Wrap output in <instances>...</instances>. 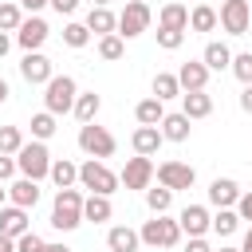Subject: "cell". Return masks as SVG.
I'll list each match as a JSON object with an SVG mask.
<instances>
[{
	"label": "cell",
	"instance_id": "6da1fadb",
	"mask_svg": "<svg viewBox=\"0 0 252 252\" xmlns=\"http://www.w3.org/2000/svg\"><path fill=\"white\" fill-rule=\"evenodd\" d=\"M83 193L71 185V189H59L55 193V205H51V228H59V232H71V228H79L83 224Z\"/></svg>",
	"mask_w": 252,
	"mask_h": 252
},
{
	"label": "cell",
	"instance_id": "7a4b0ae2",
	"mask_svg": "<svg viewBox=\"0 0 252 252\" xmlns=\"http://www.w3.org/2000/svg\"><path fill=\"white\" fill-rule=\"evenodd\" d=\"M43 87H47V91H43V106H47L51 114H67V110H75L79 87H75L71 75H51Z\"/></svg>",
	"mask_w": 252,
	"mask_h": 252
},
{
	"label": "cell",
	"instance_id": "3957f363",
	"mask_svg": "<svg viewBox=\"0 0 252 252\" xmlns=\"http://www.w3.org/2000/svg\"><path fill=\"white\" fill-rule=\"evenodd\" d=\"M16 165H20V173H24V177H32V181H43V177L51 173V154H47V146L35 138V142H24V146H20V154H16Z\"/></svg>",
	"mask_w": 252,
	"mask_h": 252
},
{
	"label": "cell",
	"instance_id": "277c9868",
	"mask_svg": "<svg viewBox=\"0 0 252 252\" xmlns=\"http://www.w3.org/2000/svg\"><path fill=\"white\" fill-rule=\"evenodd\" d=\"M138 236H142V244H150V248H173V244L181 240V224L169 220L165 213H154V220H146V224L138 228Z\"/></svg>",
	"mask_w": 252,
	"mask_h": 252
},
{
	"label": "cell",
	"instance_id": "5b68a950",
	"mask_svg": "<svg viewBox=\"0 0 252 252\" xmlns=\"http://www.w3.org/2000/svg\"><path fill=\"white\" fill-rule=\"evenodd\" d=\"M118 181H122V177L110 173V169L102 165V158H87V161L79 165V185L91 189V193H106V197H110V193L118 189Z\"/></svg>",
	"mask_w": 252,
	"mask_h": 252
},
{
	"label": "cell",
	"instance_id": "8992f818",
	"mask_svg": "<svg viewBox=\"0 0 252 252\" xmlns=\"http://www.w3.org/2000/svg\"><path fill=\"white\" fill-rule=\"evenodd\" d=\"M150 20H154V12H150L146 0H126V8L118 16V35L122 39H134V35L150 32Z\"/></svg>",
	"mask_w": 252,
	"mask_h": 252
},
{
	"label": "cell",
	"instance_id": "52a82bcc",
	"mask_svg": "<svg viewBox=\"0 0 252 252\" xmlns=\"http://www.w3.org/2000/svg\"><path fill=\"white\" fill-rule=\"evenodd\" d=\"M79 150L91 154V158H110V154H114V134H110L106 126L83 122V130H79Z\"/></svg>",
	"mask_w": 252,
	"mask_h": 252
},
{
	"label": "cell",
	"instance_id": "ba28073f",
	"mask_svg": "<svg viewBox=\"0 0 252 252\" xmlns=\"http://www.w3.org/2000/svg\"><path fill=\"white\" fill-rule=\"evenodd\" d=\"M217 16H220V28L228 35H244L248 32V20H252V4L248 0H224Z\"/></svg>",
	"mask_w": 252,
	"mask_h": 252
},
{
	"label": "cell",
	"instance_id": "9c48e42d",
	"mask_svg": "<svg viewBox=\"0 0 252 252\" xmlns=\"http://www.w3.org/2000/svg\"><path fill=\"white\" fill-rule=\"evenodd\" d=\"M158 181L177 193V189H189V185L197 181V169L185 165V161H161V165H158Z\"/></svg>",
	"mask_w": 252,
	"mask_h": 252
},
{
	"label": "cell",
	"instance_id": "30bf717a",
	"mask_svg": "<svg viewBox=\"0 0 252 252\" xmlns=\"http://www.w3.org/2000/svg\"><path fill=\"white\" fill-rule=\"evenodd\" d=\"M154 161L146 158V154H138V158H130L126 161V169H122V185L126 189H150V181H154Z\"/></svg>",
	"mask_w": 252,
	"mask_h": 252
},
{
	"label": "cell",
	"instance_id": "8fae6325",
	"mask_svg": "<svg viewBox=\"0 0 252 252\" xmlns=\"http://www.w3.org/2000/svg\"><path fill=\"white\" fill-rule=\"evenodd\" d=\"M47 32H51V28H47L39 16H28V20L20 24V32H16V43H20L24 51H39L43 39H47Z\"/></svg>",
	"mask_w": 252,
	"mask_h": 252
},
{
	"label": "cell",
	"instance_id": "7c38bea8",
	"mask_svg": "<svg viewBox=\"0 0 252 252\" xmlns=\"http://www.w3.org/2000/svg\"><path fill=\"white\" fill-rule=\"evenodd\" d=\"M177 224H181V232H189V236H205V232L213 228V217H209L205 205H185L181 217H177Z\"/></svg>",
	"mask_w": 252,
	"mask_h": 252
},
{
	"label": "cell",
	"instance_id": "4fadbf2b",
	"mask_svg": "<svg viewBox=\"0 0 252 252\" xmlns=\"http://www.w3.org/2000/svg\"><path fill=\"white\" fill-rule=\"evenodd\" d=\"M20 75H24L28 83H47V79H51V59H47V55H39V51H24Z\"/></svg>",
	"mask_w": 252,
	"mask_h": 252
},
{
	"label": "cell",
	"instance_id": "5bb4252c",
	"mask_svg": "<svg viewBox=\"0 0 252 252\" xmlns=\"http://www.w3.org/2000/svg\"><path fill=\"white\" fill-rule=\"evenodd\" d=\"M177 83H181V91H205V83H209V67H205L201 59H189V63L177 67Z\"/></svg>",
	"mask_w": 252,
	"mask_h": 252
},
{
	"label": "cell",
	"instance_id": "9a60e30c",
	"mask_svg": "<svg viewBox=\"0 0 252 252\" xmlns=\"http://www.w3.org/2000/svg\"><path fill=\"white\" fill-rule=\"evenodd\" d=\"M161 142H165L161 126H138V130L130 134V146H134V154H146V158H154Z\"/></svg>",
	"mask_w": 252,
	"mask_h": 252
},
{
	"label": "cell",
	"instance_id": "2e32d148",
	"mask_svg": "<svg viewBox=\"0 0 252 252\" xmlns=\"http://www.w3.org/2000/svg\"><path fill=\"white\" fill-rule=\"evenodd\" d=\"M240 201V185L232 181V177H217L213 185H209V205H217V209H232Z\"/></svg>",
	"mask_w": 252,
	"mask_h": 252
},
{
	"label": "cell",
	"instance_id": "e0dca14e",
	"mask_svg": "<svg viewBox=\"0 0 252 252\" xmlns=\"http://www.w3.org/2000/svg\"><path fill=\"white\" fill-rule=\"evenodd\" d=\"M0 232L12 236V240L24 236V232H28V209H24V205H4V209H0Z\"/></svg>",
	"mask_w": 252,
	"mask_h": 252
},
{
	"label": "cell",
	"instance_id": "ac0fdd59",
	"mask_svg": "<svg viewBox=\"0 0 252 252\" xmlns=\"http://www.w3.org/2000/svg\"><path fill=\"white\" fill-rule=\"evenodd\" d=\"M106 248H110V252H138V248H142V236H138L130 224H114V228L106 232Z\"/></svg>",
	"mask_w": 252,
	"mask_h": 252
},
{
	"label": "cell",
	"instance_id": "d6986e66",
	"mask_svg": "<svg viewBox=\"0 0 252 252\" xmlns=\"http://www.w3.org/2000/svg\"><path fill=\"white\" fill-rule=\"evenodd\" d=\"M181 110L189 118H209L213 114V94L209 91H181Z\"/></svg>",
	"mask_w": 252,
	"mask_h": 252
},
{
	"label": "cell",
	"instance_id": "ffe728a7",
	"mask_svg": "<svg viewBox=\"0 0 252 252\" xmlns=\"http://www.w3.org/2000/svg\"><path fill=\"white\" fill-rule=\"evenodd\" d=\"M8 201H12V205H24V209H35V201H39V181H32V177L12 181V185H8Z\"/></svg>",
	"mask_w": 252,
	"mask_h": 252
},
{
	"label": "cell",
	"instance_id": "44dd1931",
	"mask_svg": "<svg viewBox=\"0 0 252 252\" xmlns=\"http://www.w3.org/2000/svg\"><path fill=\"white\" fill-rule=\"evenodd\" d=\"M87 28H91L94 35H110V32H118V16H114L106 4H94V8L87 12Z\"/></svg>",
	"mask_w": 252,
	"mask_h": 252
},
{
	"label": "cell",
	"instance_id": "7402d4cb",
	"mask_svg": "<svg viewBox=\"0 0 252 252\" xmlns=\"http://www.w3.org/2000/svg\"><path fill=\"white\" fill-rule=\"evenodd\" d=\"M158 28H177V32H185V28H189V8L177 4V0H169V4L158 12Z\"/></svg>",
	"mask_w": 252,
	"mask_h": 252
},
{
	"label": "cell",
	"instance_id": "603a6c76",
	"mask_svg": "<svg viewBox=\"0 0 252 252\" xmlns=\"http://www.w3.org/2000/svg\"><path fill=\"white\" fill-rule=\"evenodd\" d=\"M110 197L106 193H91L87 201H83V220H94V224H102V220H110Z\"/></svg>",
	"mask_w": 252,
	"mask_h": 252
},
{
	"label": "cell",
	"instance_id": "cb8c5ba5",
	"mask_svg": "<svg viewBox=\"0 0 252 252\" xmlns=\"http://www.w3.org/2000/svg\"><path fill=\"white\" fill-rule=\"evenodd\" d=\"M189 122H193V118H189L185 110L165 114V118H161V134H165L169 142H185V138H189Z\"/></svg>",
	"mask_w": 252,
	"mask_h": 252
},
{
	"label": "cell",
	"instance_id": "d4e9b609",
	"mask_svg": "<svg viewBox=\"0 0 252 252\" xmlns=\"http://www.w3.org/2000/svg\"><path fill=\"white\" fill-rule=\"evenodd\" d=\"M134 114H138V122H142V126H161L165 106H161V98L154 94V98H142V102L134 106Z\"/></svg>",
	"mask_w": 252,
	"mask_h": 252
},
{
	"label": "cell",
	"instance_id": "484cf974",
	"mask_svg": "<svg viewBox=\"0 0 252 252\" xmlns=\"http://www.w3.org/2000/svg\"><path fill=\"white\" fill-rule=\"evenodd\" d=\"M201 63H205L209 71H228V67H232V51H228L224 43H209L205 55H201Z\"/></svg>",
	"mask_w": 252,
	"mask_h": 252
},
{
	"label": "cell",
	"instance_id": "4316f807",
	"mask_svg": "<svg viewBox=\"0 0 252 252\" xmlns=\"http://www.w3.org/2000/svg\"><path fill=\"white\" fill-rule=\"evenodd\" d=\"M59 189H71L75 181H79V165L75 161H67V158H59V161H51V173H47Z\"/></svg>",
	"mask_w": 252,
	"mask_h": 252
},
{
	"label": "cell",
	"instance_id": "83f0119b",
	"mask_svg": "<svg viewBox=\"0 0 252 252\" xmlns=\"http://www.w3.org/2000/svg\"><path fill=\"white\" fill-rule=\"evenodd\" d=\"M220 24V16H217V8H209V4H197L193 12H189V28L193 32H213Z\"/></svg>",
	"mask_w": 252,
	"mask_h": 252
},
{
	"label": "cell",
	"instance_id": "f1b7e54d",
	"mask_svg": "<svg viewBox=\"0 0 252 252\" xmlns=\"http://www.w3.org/2000/svg\"><path fill=\"white\" fill-rule=\"evenodd\" d=\"M98 55H102V59H110V63H114V59H122V55H126V39H122L118 32L98 35Z\"/></svg>",
	"mask_w": 252,
	"mask_h": 252
},
{
	"label": "cell",
	"instance_id": "f546056e",
	"mask_svg": "<svg viewBox=\"0 0 252 252\" xmlns=\"http://www.w3.org/2000/svg\"><path fill=\"white\" fill-rule=\"evenodd\" d=\"M98 106H102V98H98V94L91 91V94H79V98H75V110H71V114H75L79 122H94Z\"/></svg>",
	"mask_w": 252,
	"mask_h": 252
},
{
	"label": "cell",
	"instance_id": "4dcf8cb0",
	"mask_svg": "<svg viewBox=\"0 0 252 252\" xmlns=\"http://www.w3.org/2000/svg\"><path fill=\"white\" fill-rule=\"evenodd\" d=\"M154 94L165 102V98H177L181 94V83H177V75H165V71H158L154 75Z\"/></svg>",
	"mask_w": 252,
	"mask_h": 252
},
{
	"label": "cell",
	"instance_id": "1f68e13d",
	"mask_svg": "<svg viewBox=\"0 0 252 252\" xmlns=\"http://www.w3.org/2000/svg\"><path fill=\"white\" fill-rule=\"evenodd\" d=\"M236 228H240V213H236V209H220V213L213 217V232H217V236H232Z\"/></svg>",
	"mask_w": 252,
	"mask_h": 252
},
{
	"label": "cell",
	"instance_id": "d6a6232c",
	"mask_svg": "<svg viewBox=\"0 0 252 252\" xmlns=\"http://www.w3.org/2000/svg\"><path fill=\"white\" fill-rule=\"evenodd\" d=\"M51 134H55V114H51V110H39V114H32V138L47 142Z\"/></svg>",
	"mask_w": 252,
	"mask_h": 252
},
{
	"label": "cell",
	"instance_id": "836d02e7",
	"mask_svg": "<svg viewBox=\"0 0 252 252\" xmlns=\"http://www.w3.org/2000/svg\"><path fill=\"white\" fill-rule=\"evenodd\" d=\"M20 24H24V12H20V4L4 0V4H0V32H20Z\"/></svg>",
	"mask_w": 252,
	"mask_h": 252
},
{
	"label": "cell",
	"instance_id": "e575fe53",
	"mask_svg": "<svg viewBox=\"0 0 252 252\" xmlns=\"http://www.w3.org/2000/svg\"><path fill=\"white\" fill-rule=\"evenodd\" d=\"M146 205H150V213H169V205H173V189H146Z\"/></svg>",
	"mask_w": 252,
	"mask_h": 252
},
{
	"label": "cell",
	"instance_id": "d590c367",
	"mask_svg": "<svg viewBox=\"0 0 252 252\" xmlns=\"http://www.w3.org/2000/svg\"><path fill=\"white\" fill-rule=\"evenodd\" d=\"M63 43L67 47H87L91 43V28L87 24H67L63 28Z\"/></svg>",
	"mask_w": 252,
	"mask_h": 252
},
{
	"label": "cell",
	"instance_id": "8d00e7d4",
	"mask_svg": "<svg viewBox=\"0 0 252 252\" xmlns=\"http://www.w3.org/2000/svg\"><path fill=\"white\" fill-rule=\"evenodd\" d=\"M20 146H24L20 126H0V154H20Z\"/></svg>",
	"mask_w": 252,
	"mask_h": 252
},
{
	"label": "cell",
	"instance_id": "74e56055",
	"mask_svg": "<svg viewBox=\"0 0 252 252\" xmlns=\"http://www.w3.org/2000/svg\"><path fill=\"white\" fill-rule=\"evenodd\" d=\"M228 71H232V75H236V79L248 87V83H252V51H240V55H232V67H228Z\"/></svg>",
	"mask_w": 252,
	"mask_h": 252
},
{
	"label": "cell",
	"instance_id": "f35d334b",
	"mask_svg": "<svg viewBox=\"0 0 252 252\" xmlns=\"http://www.w3.org/2000/svg\"><path fill=\"white\" fill-rule=\"evenodd\" d=\"M158 43H161L165 51H177V47L185 43V32H177V28H158Z\"/></svg>",
	"mask_w": 252,
	"mask_h": 252
},
{
	"label": "cell",
	"instance_id": "ab89813d",
	"mask_svg": "<svg viewBox=\"0 0 252 252\" xmlns=\"http://www.w3.org/2000/svg\"><path fill=\"white\" fill-rule=\"evenodd\" d=\"M43 244H47V240H39V236H35L32 228H28L24 236H16V252H39Z\"/></svg>",
	"mask_w": 252,
	"mask_h": 252
},
{
	"label": "cell",
	"instance_id": "60d3db41",
	"mask_svg": "<svg viewBox=\"0 0 252 252\" xmlns=\"http://www.w3.org/2000/svg\"><path fill=\"white\" fill-rule=\"evenodd\" d=\"M16 169H20V165H16V158H12V154H0V181H8Z\"/></svg>",
	"mask_w": 252,
	"mask_h": 252
},
{
	"label": "cell",
	"instance_id": "b9f144b4",
	"mask_svg": "<svg viewBox=\"0 0 252 252\" xmlns=\"http://www.w3.org/2000/svg\"><path fill=\"white\" fill-rule=\"evenodd\" d=\"M236 213H240V220H252V193H240V201H236Z\"/></svg>",
	"mask_w": 252,
	"mask_h": 252
},
{
	"label": "cell",
	"instance_id": "7bdbcfd3",
	"mask_svg": "<svg viewBox=\"0 0 252 252\" xmlns=\"http://www.w3.org/2000/svg\"><path fill=\"white\" fill-rule=\"evenodd\" d=\"M51 8H55L59 16H71V12L79 8V0H51Z\"/></svg>",
	"mask_w": 252,
	"mask_h": 252
},
{
	"label": "cell",
	"instance_id": "ee69618b",
	"mask_svg": "<svg viewBox=\"0 0 252 252\" xmlns=\"http://www.w3.org/2000/svg\"><path fill=\"white\" fill-rule=\"evenodd\" d=\"M185 252H213V248L205 244V236H189V244H185Z\"/></svg>",
	"mask_w": 252,
	"mask_h": 252
},
{
	"label": "cell",
	"instance_id": "f6af8a7d",
	"mask_svg": "<svg viewBox=\"0 0 252 252\" xmlns=\"http://www.w3.org/2000/svg\"><path fill=\"white\" fill-rule=\"evenodd\" d=\"M240 110H248V114H252V83H248V87H244V94H240Z\"/></svg>",
	"mask_w": 252,
	"mask_h": 252
},
{
	"label": "cell",
	"instance_id": "bcb514c9",
	"mask_svg": "<svg viewBox=\"0 0 252 252\" xmlns=\"http://www.w3.org/2000/svg\"><path fill=\"white\" fill-rule=\"evenodd\" d=\"M8 47H12V35H8V32H0V59L8 55Z\"/></svg>",
	"mask_w": 252,
	"mask_h": 252
},
{
	"label": "cell",
	"instance_id": "7dc6e473",
	"mask_svg": "<svg viewBox=\"0 0 252 252\" xmlns=\"http://www.w3.org/2000/svg\"><path fill=\"white\" fill-rule=\"evenodd\" d=\"M0 252H16V240H12V236H4V232H0Z\"/></svg>",
	"mask_w": 252,
	"mask_h": 252
},
{
	"label": "cell",
	"instance_id": "c3c4849f",
	"mask_svg": "<svg viewBox=\"0 0 252 252\" xmlns=\"http://www.w3.org/2000/svg\"><path fill=\"white\" fill-rule=\"evenodd\" d=\"M20 4H24L28 12H39V8H43V4H51V0H20Z\"/></svg>",
	"mask_w": 252,
	"mask_h": 252
},
{
	"label": "cell",
	"instance_id": "681fc988",
	"mask_svg": "<svg viewBox=\"0 0 252 252\" xmlns=\"http://www.w3.org/2000/svg\"><path fill=\"white\" fill-rule=\"evenodd\" d=\"M39 252H71V248H67V244H43Z\"/></svg>",
	"mask_w": 252,
	"mask_h": 252
},
{
	"label": "cell",
	"instance_id": "f907efd6",
	"mask_svg": "<svg viewBox=\"0 0 252 252\" xmlns=\"http://www.w3.org/2000/svg\"><path fill=\"white\" fill-rule=\"evenodd\" d=\"M240 252H252V228L244 232V244H240Z\"/></svg>",
	"mask_w": 252,
	"mask_h": 252
},
{
	"label": "cell",
	"instance_id": "816d5d0a",
	"mask_svg": "<svg viewBox=\"0 0 252 252\" xmlns=\"http://www.w3.org/2000/svg\"><path fill=\"white\" fill-rule=\"evenodd\" d=\"M4 98H8V83L0 79V102H4Z\"/></svg>",
	"mask_w": 252,
	"mask_h": 252
},
{
	"label": "cell",
	"instance_id": "f5cc1de1",
	"mask_svg": "<svg viewBox=\"0 0 252 252\" xmlns=\"http://www.w3.org/2000/svg\"><path fill=\"white\" fill-rule=\"evenodd\" d=\"M4 197H8V189H4V181H0V209H4Z\"/></svg>",
	"mask_w": 252,
	"mask_h": 252
},
{
	"label": "cell",
	"instance_id": "db71d44e",
	"mask_svg": "<svg viewBox=\"0 0 252 252\" xmlns=\"http://www.w3.org/2000/svg\"><path fill=\"white\" fill-rule=\"evenodd\" d=\"M220 252H240V248H220Z\"/></svg>",
	"mask_w": 252,
	"mask_h": 252
},
{
	"label": "cell",
	"instance_id": "11a10c76",
	"mask_svg": "<svg viewBox=\"0 0 252 252\" xmlns=\"http://www.w3.org/2000/svg\"><path fill=\"white\" fill-rule=\"evenodd\" d=\"M94 4H106V0H94Z\"/></svg>",
	"mask_w": 252,
	"mask_h": 252
},
{
	"label": "cell",
	"instance_id": "9f6ffc18",
	"mask_svg": "<svg viewBox=\"0 0 252 252\" xmlns=\"http://www.w3.org/2000/svg\"><path fill=\"white\" fill-rule=\"evenodd\" d=\"M248 4H252V0H248Z\"/></svg>",
	"mask_w": 252,
	"mask_h": 252
},
{
	"label": "cell",
	"instance_id": "6f0895ef",
	"mask_svg": "<svg viewBox=\"0 0 252 252\" xmlns=\"http://www.w3.org/2000/svg\"><path fill=\"white\" fill-rule=\"evenodd\" d=\"M0 4H4V0H0Z\"/></svg>",
	"mask_w": 252,
	"mask_h": 252
}]
</instances>
